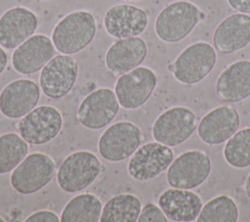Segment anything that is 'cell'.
<instances>
[{
	"label": "cell",
	"mask_w": 250,
	"mask_h": 222,
	"mask_svg": "<svg viewBox=\"0 0 250 222\" xmlns=\"http://www.w3.org/2000/svg\"><path fill=\"white\" fill-rule=\"evenodd\" d=\"M129 1H139V0H129Z\"/></svg>",
	"instance_id": "obj_34"
},
{
	"label": "cell",
	"mask_w": 250,
	"mask_h": 222,
	"mask_svg": "<svg viewBox=\"0 0 250 222\" xmlns=\"http://www.w3.org/2000/svg\"><path fill=\"white\" fill-rule=\"evenodd\" d=\"M96 22L92 14L75 11L66 15L54 27L52 41L62 54L71 55L84 49L96 34Z\"/></svg>",
	"instance_id": "obj_1"
},
{
	"label": "cell",
	"mask_w": 250,
	"mask_h": 222,
	"mask_svg": "<svg viewBox=\"0 0 250 222\" xmlns=\"http://www.w3.org/2000/svg\"><path fill=\"white\" fill-rule=\"evenodd\" d=\"M4 221H5V220H4L2 217H0V222H4Z\"/></svg>",
	"instance_id": "obj_33"
},
{
	"label": "cell",
	"mask_w": 250,
	"mask_h": 222,
	"mask_svg": "<svg viewBox=\"0 0 250 222\" xmlns=\"http://www.w3.org/2000/svg\"><path fill=\"white\" fill-rule=\"evenodd\" d=\"M156 83V75L150 68L137 67L121 74L116 81L114 93L122 108L135 110L148 100Z\"/></svg>",
	"instance_id": "obj_10"
},
{
	"label": "cell",
	"mask_w": 250,
	"mask_h": 222,
	"mask_svg": "<svg viewBox=\"0 0 250 222\" xmlns=\"http://www.w3.org/2000/svg\"><path fill=\"white\" fill-rule=\"evenodd\" d=\"M118 111L119 102L115 93L108 88H100L81 102L77 118L86 128L101 129L113 120Z\"/></svg>",
	"instance_id": "obj_13"
},
{
	"label": "cell",
	"mask_w": 250,
	"mask_h": 222,
	"mask_svg": "<svg viewBox=\"0 0 250 222\" xmlns=\"http://www.w3.org/2000/svg\"><path fill=\"white\" fill-rule=\"evenodd\" d=\"M226 161L235 168L250 166V127L235 132L224 148Z\"/></svg>",
	"instance_id": "obj_27"
},
{
	"label": "cell",
	"mask_w": 250,
	"mask_h": 222,
	"mask_svg": "<svg viewBox=\"0 0 250 222\" xmlns=\"http://www.w3.org/2000/svg\"><path fill=\"white\" fill-rule=\"evenodd\" d=\"M54 54L53 41L46 35L36 34L16 48L12 55V65L19 73L31 74L41 69Z\"/></svg>",
	"instance_id": "obj_15"
},
{
	"label": "cell",
	"mask_w": 250,
	"mask_h": 222,
	"mask_svg": "<svg viewBox=\"0 0 250 222\" xmlns=\"http://www.w3.org/2000/svg\"><path fill=\"white\" fill-rule=\"evenodd\" d=\"M8 63V57L6 52L0 47V74L3 72V70L5 69L6 66Z\"/></svg>",
	"instance_id": "obj_31"
},
{
	"label": "cell",
	"mask_w": 250,
	"mask_h": 222,
	"mask_svg": "<svg viewBox=\"0 0 250 222\" xmlns=\"http://www.w3.org/2000/svg\"><path fill=\"white\" fill-rule=\"evenodd\" d=\"M102 202L92 194H82L71 199L61 214L62 222H98L102 214Z\"/></svg>",
	"instance_id": "obj_24"
},
{
	"label": "cell",
	"mask_w": 250,
	"mask_h": 222,
	"mask_svg": "<svg viewBox=\"0 0 250 222\" xmlns=\"http://www.w3.org/2000/svg\"><path fill=\"white\" fill-rule=\"evenodd\" d=\"M238 208L235 201L228 196H219L202 206L196 220L198 222H235Z\"/></svg>",
	"instance_id": "obj_26"
},
{
	"label": "cell",
	"mask_w": 250,
	"mask_h": 222,
	"mask_svg": "<svg viewBox=\"0 0 250 222\" xmlns=\"http://www.w3.org/2000/svg\"><path fill=\"white\" fill-rule=\"evenodd\" d=\"M55 162L45 154L25 156L11 174V185L20 194L31 195L43 189L55 175Z\"/></svg>",
	"instance_id": "obj_5"
},
{
	"label": "cell",
	"mask_w": 250,
	"mask_h": 222,
	"mask_svg": "<svg viewBox=\"0 0 250 222\" xmlns=\"http://www.w3.org/2000/svg\"><path fill=\"white\" fill-rule=\"evenodd\" d=\"M62 126L61 112L51 106H40L26 113L18 123L21 138L31 145H43L55 139Z\"/></svg>",
	"instance_id": "obj_9"
},
{
	"label": "cell",
	"mask_w": 250,
	"mask_h": 222,
	"mask_svg": "<svg viewBox=\"0 0 250 222\" xmlns=\"http://www.w3.org/2000/svg\"><path fill=\"white\" fill-rule=\"evenodd\" d=\"M143 140L142 130L132 122L120 121L109 126L100 137V155L109 161H120L132 155Z\"/></svg>",
	"instance_id": "obj_8"
},
{
	"label": "cell",
	"mask_w": 250,
	"mask_h": 222,
	"mask_svg": "<svg viewBox=\"0 0 250 222\" xmlns=\"http://www.w3.org/2000/svg\"><path fill=\"white\" fill-rule=\"evenodd\" d=\"M28 152L27 142L16 133L0 136V174L14 170Z\"/></svg>",
	"instance_id": "obj_25"
},
{
	"label": "cell",
	"mask_w": 250,
	"mask_h": 222,
	"mask_svg": "<svg viewBox=\"0 0 250 222\" xmlns=\"http://www.w3.org/2000/svg\"><path fill=\"white\" fill-rule=\"evenodd\" d=\"M147 47L140 37L122 38L113 43L105 54V66L114 74L126 73L146 59Z\"/></svg>",
	"instance_id": "obj_20"
},
{
	"label": "cell",
	"mask_w": 250,
	"mask_h": 222,
	"mask_svg": "<svg viewBox=\"0 0 250 222\" xmlns=\"http://www.w3.org/2000/svg\"><path fill=\"white\" fill-rule=\"evenodd\" d=\"M172 150L159 142H150L139 147L128 162V172L132 178L146 181L166 170L173 161Z\"/></svg>",
	"instance_id": "obj_11"
},
{
	"label": "cell",
	"mask_w": 250,
	"mask_h": 222,
	"mask_svg": "<svg viewBox=\"0 0 250 222\" xmlns=\"http://www.w3.org/2000/svg\"><path fill=\"white\" fill-rule=\"evenodd\" d=\"M37 25V17L29 9H9L0 17V45L6 49L17 48L32 36Z\"/></svg>",
	"instance_id": "obj_16"
},
{
	"label": "cell",
	"mask_w": 250,
	"mask_h": 222,
	"mask_svg": "<svg viewBox=\"0 0 250 222\" xmlns=\"http://www.w3.org/2000/svg\"><path fill=\"white\" fill-rule=\"evenodd\" d=\"M211 172V159L199 150L187 151L168 167L166 178L172 188L193 189L200 186Z\"/></svg>",
	"instance_id": "obj_6"
},
{
	"label": "cell",
	"mask_w": 250,
	"mask_h": 222,
	"mask_svg": "<svg viewBox=\"0 0 250 222\" xmlns=\"http://www.w3.org/2000/svg\"><path fill=\"white\" fill-rule=\"evenodd\" d=\"M240 116L232 106H221L200 120L197 135L207 145H219L229 140L238 129Z\"/></svg>",
	"instance_id": "obj_14"
},
{
	"label": "cell",
	"mask_w": 250,
	"mask_h": 222,
	"mask_svg": "<svg viewBox=\"0 0 250 222\" xmlns=\"http://www.w3.org/2000/svg\"><path fill=\"white\" fill-rule=\"evenodd\" d=\"M78 75V65L68 55L53 57L42 68L39 83L49 98L64 97L73 87Z\"/></svg>",
	"instance_id": "obj_12"
},
{
	"label": "cell",
	"mask_w": 250,
	"mask_h": 222,
	"mask_svg": "<svg viewBox=\"0 0 250 222\" xmlns=\"http://www.w3.org/2000/svg\"><path fill=\"white\" fill-rule=\"evenodd\" d=\"M38 85L29 79H18L9 83L0 93V111L9 118L24 116L38 103Z\"/></svg>",
	"instance_id": "obj_18"
},
{
	"label": "cell",
	"mask_w": 250,
	"mask_h": 222,
	"mask_svg": "<svg viewBox=\"0 0 250 222\" xmlns=\"http://www.w3.org/2000/svg\"><path fill=\"white\" fill-rule=\"evenodd\" d=\"M204 19L197 6L188 1H176L166 6L154 23L156 35L164 42L175 43L186 38Z\"/></svg>",
	"instance_id": "obj_2"
},
{
	"label": "cell",
	"mask_w": 250,
	"mask_h": 222,
	"mask_svg": "<svg viewBox=\"0 0 250 222\" xmlns=\"http://www.w3.org/2000/svg\"><path fill=\"white\" fill-rule=\"evenodd\" d=\"M147 22V15L143 9L127 4L112 6L104 17L106 32L119 39L140 35L145 31Z\"/></svg>",
	"instance_id": "obj_17"
},
{
	"label": "cell",
	"mask_w": 250,
	"mask_h": 222,
	"mask_svg": "<svg viewBox=\"0 0 250 222\" xmlns=\"http://www.w3.org/2000/svg\"><path fill=\"white\" fill-rule=\"evenodd\" d=\"M158 204L168 219L178 222L195 220L203 206L197 194L178 188H172L162 193Z\"/></svg>",
	"instance_id": "obj_22"
},
{
	"label": "cell",
	"mask_w": 250,
	"mask_h": 222,
	"mask_svg": "<svg viewBox=\"0 0 250 222\" xmlns=\"http://www.w3.org/2000/svg\"><path fill=\"white\" fill-rule=\"evenodd\" d=\"M232 9L239 13L250 14V0H228Z\"/></svg>",
	"instance_id": "obj_30"
},
{
	"label": "cell",
	"mask_w": 250,
	"mask_h": 222,
	"mask_svg": "<svg viewBox=\"0 0 250 222\" xmlns=\"http://www.w3.org/2000/svg\"><path fill=\"white\" fill-rule=\"evenodd\" d=\"M197 116L186 107H174L161 113L152 126L156 142L175 147L186 142L195 131Z\"/></svg>",
	"instance_id": "obj_7"
},
{
	"label": "cell",
	"mask_w": 250,
	"mask_h": 222,
	"mask_svg": "<svg viewBox=\"0 0 250 222\" xmlns=\"http://www.w3.org/2000/svg\"><path fill=\"white\" fill-rule=\"evenodd\" d=\"M25 222H59L61 218L59 216L49 210H40L32 213L24 220Z\"/></svg>",
	"instance_id": "obj_29"
},
{
	"label": "cell",
	"mask_w": 250,
	"mask_h": 222,
	"mask_svg": "<svg viewBox=\"0 0 250 222\" xmlns=\"http://www.w3.org/2000/svg\"><path fill=\"white\" fill-rule=\"evenodd\" d=\"M216 93L226 103H238L250 96V61L230 64L216 82Z\"/></svg>",
	"instance_id": "obj_21"
},
{
	"label": "cell",
	"mask_w": 250,
	"mask_h": 222,
	"mask_svg": "<svg viewBox=\"0 0 250 222\" xmlns=\"http://www.w3.org/2000/svg\"><path fill=\"white\" fill-rule=\"evenodd\" d=\"M140 200L131 194L112 197L103 207L101 222H136L141 213Z\"/></svg>",
	"instance_id": "obj_23"
},
{
	"label": "cell",
	"mask_w": 250,
	"mask_h": 222,
	"mask_svg": "<svg viewBox=\"0 0 250 222\" xmlns=\"http://www.w3.org/2000/svg\"><path fill=\"white\" fill-rule=\"evenodd\" d=\"M217 55L207 42H196L187 47L169 67L174 77L183 84H196L214 68Z\"/></svg>",
	"instance_id": "obj_3"
},
{
	"label": "cell",
	"mask_w": 250,
	"mask_h": 222,
	"mask_svg": "<svg viewBox=\"0 0 250 222\" xmlns=\"http://www.w3.org/2000/svg\"><path fill=\"white\" fill-rule=\"evenodd\" d=\"M213 43L224 54L234 53L246 47L250 43V17L243 13L227 17L216 27Z\"/></svg>",
	"instance_id": "obj_19"
},
{
	"label": "cell",
	"mask_w": 250,
	"mask_h": 222,
	"mask_svg": "<svg viewBox=\"0 0 250 222\" xmlns=\"http://www.w3.org/2000/svg\"><path fill=\"white\" fill-rule=\"evenodd\" d=\"M244 189H245V194H246V196L250 199V174H249L248 178H247L246 181H245Z\"/></svg>",
	"instance_id": "obj_32"
},
{
	"label": "cell",
	"mask_w": 250,
	"mask_h": 222,
	"mask_svg": "<svg viewBox=\"0 0 250 222\" xmlns=\"http://www.w3.org/2000/svg\"><path fill=\"white\" fill-rule=\"evenodd\" d=\"M102 168L100 160L93 153L75 152L61 163L57 173L58 185L67 193L80 192L98 178Z\"/></svg>",
	"instance_id": "obj_4"
},
{
	"label": "cell",
	"mask_w": 250,
	"mask_h": 222,
	"mask_svg": "<svg viewBox=\"0 0 250 222\" xmlns=\"http://www.w3.org/2000/svg\"><path fill=\"white\" fill-rule=\"evenodd\" d=\"M168 219L162 209L153 203L146 204L139 215V222H166Z\"/></svg>",
	"instance_id": "obj_28"
}]
</instances>
